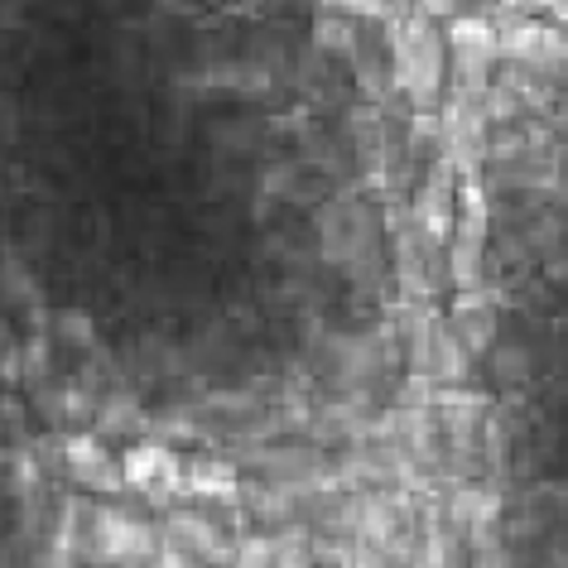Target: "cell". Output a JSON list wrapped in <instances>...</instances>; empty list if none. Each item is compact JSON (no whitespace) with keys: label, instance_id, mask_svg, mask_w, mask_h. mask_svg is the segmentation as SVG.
<instances>
[{"label":"cell","instance_id":"7a4b0ae2","mask_svg":"<svg viewBox=\"0 0 568 568\" xmlns=\"http://www.w3.org/2000/svg\"><path fill=\"white\" fill-rule=\"evenodd\" d=\"M82 554L111 568H154L160 554V530L140 520L135 510L121 506H92L88 510V535H82Z\"/></svg>","mask_w":568,"mask_h":568},{"label":"cell","instance_id":"6da1fadb","mask_svg":"<svg viewBox=\"0 0 568 568\" xmlns=\"http://www.w3.org/2000/svg\"><path fill=\"white\" fill-rule=\"evenodd\" d=\"M429 140L400 0H0V284L222 280L318 366L444 246Z\"/></svg>","mask_w":568,"mask_h":568},{"label":"cell","instance_id":"3957f363","mask_svg":"<svg viewBox=\"0 0 568 568\" xmlns=\"http://www.w3.org/2000/svg\"><path fill=\"white\" fill-rule=\"evenodd\" d=\"M160 545L174 549L179 559H189L193 568H232V549H236L232 539L222 535V525L193 506H169Z\"/></svg>","mask_w":568,"mask_h":568},{"label":"cell","instance_id":"5b68a950","mask_svg":"<svg viewBox=\"0 0 568 568\" xmlns=\"http://www.w3.org/2000/svg\"><path fill=\"white\" fill-rule=\"evenodd\" d=\"M314 564H318V545L304 525L246 535L232 549V568H314Z\"/></svg>","mask_w":568,"mask_h":568},{"label":"cell","instance_id":"277c9868","mask_svg":"<svg viewBox=\"0 0 568 568\" xmlns=\"http://www.w3.org/2000/svg\"><path fill=\"white\" fill-rule=\"evenodd\" d=\"M121 473H125V487L140 491L154 506H174L183 496V463L160 438H140L135 448H125Z\"/></svg>","mask_w":568,"mask_h":568},{"label":"cell","instance_id":"52a82bcc","mask_svg":"<svg viewBox=\"0 0 568 568\" xmlns=\"http://www.w3.org/2000/svg\"><path fill=\"white\" fill-rule=\"evenodd\" d=\"M241 487H236V473L217 458H197L183 467V496H203V501H232Z\"/></svg>","mask_w":568,"mask_h":568},{"label":"cell","instance_id":"8992f818","mask_svg":"<svg viewBox=\"0 0 568 568\" xmlns=\"http://www.w3.org/2000/svg\"><path fill=\"white\" fill-rule=\"evenodd\" d=\"M63 467L73 477V487L92 491V496H116L125 491V473H121V458L106 448L102 434H73L63 444Z\"/></svg>","mask_w":568,"mask_h":568}]
</instances>
